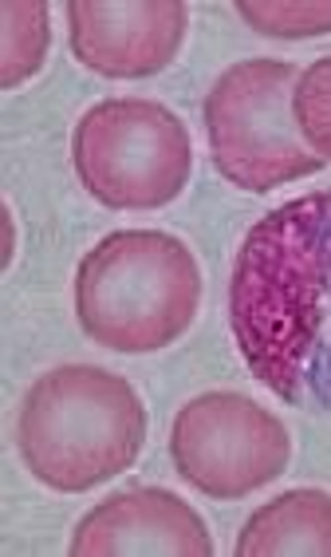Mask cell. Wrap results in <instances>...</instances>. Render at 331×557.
Wrapping results in <instances>:
<instances>
[{"label": "cell", "mask_w": 331, "mask_h": 557, "mask_svg": "<svg viewBox=\"0 0 331 557\" xmlns=\"http://www.w3.org/2000/svg\"><path fill=\"white\" fill-rule=\"evenodd\" d=\"M229 324L272 396L331 416V190L249 225L229 281Z\"/></svg>", "instance_id": "1"}, {"label": "cell", "mask_w": 331, "mask_h": 557, "mask_svg": "<svg viewBox=\"0 0 331 557\" xmlns=\"http://www.w3.org/2000/svg\"><path fill=\"white\" fill-rule=\"evenodd\" d=\"M147 428V408L123 375L60 364L28 387L16 416V450L36 483L84 494L135 467Z\"/></svg>", "instance_id": "2"}, {"label": "cell", "mask_w": 331, "mask_h": 557, "mask_svg": "<svg viewBox=\"0 0 331 557\" xmlns=\"http://www.w3.org/2000/svg\"><path fill=\"white\" fill-rule=\"evenodd\" d=\"M202 269L182 237L115 230L75 273V317L99 348L147 356L170 348L198 317Z\"/></svg>", "instance_id": "3"}, {"label": "cell", "mask_w": 331, "mask_h": 557, "mask_svg": "<svg viewBox=\"0 0 331 557\" xmlns=\"http://www.w3.org/2000/svg\"><path fill=\"white\" fill-rule=\"evenodd\" d=\"M296 79L289 60L265 55L225 67L205 99V135L221 178L249 194H268L328 166L296 127Z\"/></svg>", "instance_id": "4"}, {"label": "cell", "mask_w": 331, "mask_h": 557, "mask_svg": "<svg viewBox=\"0 0 331 557\" xmlns=\"http://www.w3.org/2000/svg\"><path fill=\"white\" fill-rule=\"evenodd\" d=\"M72 162L84 190L111 210H158L186 190L193 139L154 99H103L75 123Z\"/></svg>", "instance_id": "5"}, {"label": "cell", "mask_w": 331, "mask_h": 557, "mask_svg": "<svg viewBox=\"0 0 331 557\" xmlns=\"http://www.w3.org/2000/svg\"><path fill=\"white\" fill-rule=\"evenodd\" d=\"M170 459L193 491L237 503L289 471L292 440L289 428L257 399L205 392L174 416Z\"/></svg>", "instance_id": "6"}, {"label": "cell", "mask_w": 331, "mask_h": 557, "mask_svg": "<svg viewBox=\"0 0 331 557\" xmlns=\"http://www.w3.org/2000/svg\"><path fill=\"white\" fill-rule=\"evenodd\" d=\"M190 28L182 0H72L67 40L75 60L107 79H147L178 60Z\"/></svg>", "instance_id": "7"}, {"label": "cell", "mask_w": 331, "mask_h": 557, "mask_svg": "<svg viewBox=\"0 0 331 557\" xmlns=\"http://www.w3.org/2000/svg\"><path fill=\"white\" fill-rule=\"evenodd\" d=\"M75 557H214V537L186 498L162 486L111 494L72 534Z\"/></svg>", "instance_id": "8"}, {"label": "cell", "mask_w": 331, "mask_h": 557, "mask_svg": "<svg viewBox=\"0 0 331 557\" xmlns=\"http://www.w3.org/2000/svg\"><path fill=\"white\" fill-rule=\"evenodd\" d=\"M237 557H331V494L300 486L265 503L237 537Z\"/></svg>", "instance_id": "9"}, {"label": "cell", "mask_w": 331, "mask_h": 557, "mask_svg": "<svg viewBox=\"0 0 331 557\" xmlns=\"http://www.w3.org/2000/svg\"><path fill=\"white\" fill-rule=\"evenodd\" d=\"M0 12H4V52H0L4 75H0V84L21 87L24 79H33L43 67V60H48V44H52L48 4H40V0H28V4L9 0Z\"/></svg>", "instance_id": "10"}, {"label": "cell", "mask_w": 331, "mask_h": 557, "mask_svg": "<svg viewBox=\"0 0 331 557\" xmlns=\"http://www.w3.org/2000/svg\"><path fill=\"white\" fill-rule=\"evenodd\" d=\"M237 16L257 28L260 36H280V40H308V36L331 33V4L316 0H245L237 4Z\"/></svg>", "instance_id": "11"}, {"label": "cell", "mask_w": 331, "mask_h": 557, "mask_svg": "<svg viewBox=\"0 0 331 557\" xmlns=\"http://www.w3.org/2000/svg\"><path fill=\"white\" fill-rule=\"evenodd\" d=\"M292 111H296V127L311 154H320L323 162H331V55L311 60L300 72Z\"/></svg>", "instance_id": "12"}]
</instances>
